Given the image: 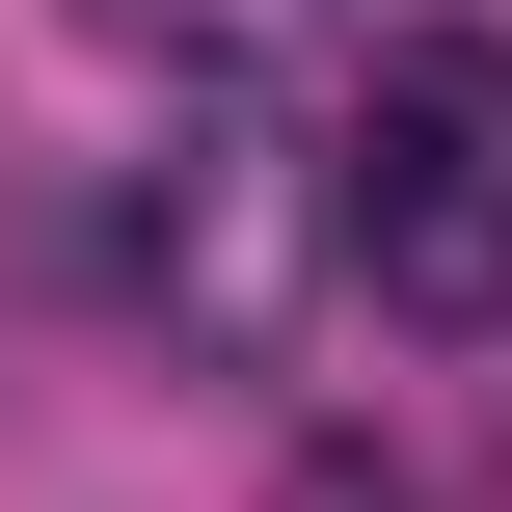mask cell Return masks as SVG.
<instances>
[{"instance_id": "6da1fadb", "label": "cell", "mask_w": 512, "mask_h": 512, "mask_svg": "<svg viewBox=\"0 0 512 512\" xmlns=\"http://www.w3.org/2000/svg\"><path fill=\"white\" fill-rule=\"evenodd\" d=\"M324 162H351V297L378 324H512V27H378Z\"/></svg>"}, {"instance_id": "7a4b0ae2", "label": "cell", "mask_w": 512, "mask_h": 512, "mask_svg": "<svg viewBox=\"0 0 512 512\" xmlns=\"http://www.w3.org/2000/svg\"><path fill=\"white\" fill-rule=\"evenodd\" d=\"M135 270L243 351V324H297V270H351V162H297V135H189V189L135 216Z\"/></svg>"}, {"instance_id": "3957f363", "label": "cell", "mask_w": 512, "mask_h": 512, "mask_svg": "<svg viewBox=\"0 0 512 512\" xmlns=\"http://www.w3.org/2000/svg\"><path fill=\"white\" fill-rule=\"evenodd\" d=\"M81 27H108V54H189V81H216V54H270L297 0H81Z\"/></svg>"}]
</instances>
